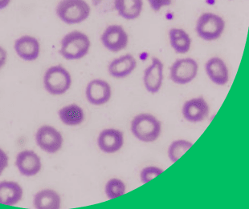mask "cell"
Masks as SVG:
<instances>
[{
    "instance_id": "6da1fadb",
    "label": "cell",
    "mask_w": 249,
    "mask_h": 209,
    "mask_svg": "<svg viewBox=\"0 0 249 209\" xmlns=\"http://www.w3.org/2000/svg\"><path fill=\"white\" fill-rule=\"evenodd\" d=\"M90 48L91 41L88 35L80 31H73L63 37L59 51L65 60H78L88 55Z\"/></svg>"
},
{
    "instance_id": "7a4b0ae2",
    "label": "cell",
    "mask_w": 249,
    "mask_h": 209,
    "mask_svg": "<svg viewBox=\"0 0 249 209\" xmlns=\"http://www.w3.org/2000/svg\"><path fill=\"white\" fill-rule=\"evenodd\" d=\"M130 130L134 137L142 142L153 143L160 138L161 124L152 114L141 113L133 118Z\"/></svg>"
},
{
    "instance_id": "3957f363",
    "label": "cell",
    "mask_w": 249,
    "mask_h": 209,
    "mask_svg": "<svg viewBox=\"0 0 249 209\" xmlns=\"http://www.w3.org/2000/svg\"><path fill=\"white\" fill-rule=\"evenodd\" d=\"M55 14L66 24H78L88 19L91 8L86 0H60Z\"/></svg>"
},
{
    "instance_id": "277c9868",
    "label": "cell",
    "mask_w": 249,
    "mask_h": 209,
    "mask_svg": "<svg viewBox=\"0 0 249 209\" xmlns=\"http://www.w3.org/2000/svg\"><path fill=\"white\" fill-rule=\"evenodd\" d=\"M43 83L48 93L52 96H61L70 89L71 76L65 67L55 65L45 71Z\"/></svg>"
},
{
    "instance_id": "5b68a950",
    "label": "cell",
    "mask_w": 249,
    "mask_h": 209,
    "mask_svg": "<svg viewBox=\"0 0 249 209\" xmlns=\"http://www.w3.org/2000/svg\"><path fill=\"white\" fill-rule=\"evenodd\" d=\"M225 27V21L219 15L213 12H205L196 21V34L205 41H214L223 35Z\"/></svg>"
},
{
    "instance_id": "8992f818",
    "label": "cell",
    "mask_w": 249,
    "mask_h": 209,
    "mask_svg": "<svg viewBox=\"0 0 249 209\" xmlns=\"http://www.w3.org/2000/svg\"><path fill=\"white\" fill-rule=\"evenodd\" d=\"M198 64L193 58H182L173 63L170 68V79L178 85L191 83L198 75Z\"/></svg>"
},
{
    "instance_id": "52a82bcc",
    "label": "cell",
    "mask_w": 249,
    "mask_h": 209,
    "mask_svg": "<svg viewBox=\"0 0 249 209\" xmlns=\"http://www.w3.org/2000/svg\"><path fill=\"white\" fill-rule=\"evenodd\" d=\"M37 146L49 154H55L62 148V134L54 127L44 125L37 130L35 136Z\"/></svg>"
},
{
    "instance_id": "ba28073f",
    "label": "cell",
    "mask_w": 249,
    "mask_h": 209,
    "mask_svg": "<svg viewBox=\"0 0 249 209\" xmlns=\"http://www.w3.org/2000/svg\"><path fill=\"white\" fill-rule=\"evenodd\" d=\"M101 42L108 51L119 52L128 46L129 35L123 26L112 24L108 26L102 32Z\"/></svg>"
},
{
    "instance_id": "9c48e42d",
    "label": "cell",
    "mask_w": 249,
    "mask_h": 209,
    "mask_svg": "<svg viewBox=\"0 0 249 209\" xmlns=\"http://www.w3.org/2000/svg\"><path fill=\"white\" fill-rule=\"evenodd\" d=\"M86 97L87 101L92 105H104L110 100L112 88L107 81L95 79L86 86Z\"/></svg>"
},
{
    "instance_id": "30bf717a",
    "label": "cell",
    "mask_w": 249,
    "mask_h": 209,
    "mask_svg": "<svg viewBox=\"0 0 249 209\" xmlns=\"http://www.w3.org/2000/svg\"><path fill=\"white\" fill-rule=\"evenodd\" d=\"M163 63L157 57H153L150 64L143 73V84L145 90L151 94H156L163 83Z\"/></svg>"
},
{
    "instance_id": "8fae6325",
    "label": "cell",
    "mask_w": 249,
    "mask_h": 209,
    "mask_svg": "<svg viewBox=\"0 0 249 209\" xmlns=\"http://www.w3.org/2000/svg\"><path fill=\"white\" fill-rule=\"evenodd\" d=\"M210 112L208 103L203 97H196L185 102L182 108V115L190 123L202 122L208 117Z\"/></svg>"
},
{
    "instance_id": "7c38bea8",
    "label": "cell",
    "mask_w": 249,
    "mask_h": 209,
    "mask_svg": "<svg viewBox=\"0 0 249 209\" xmlns=\"http://www.w3.org/2000/svg\"><path fill=\"white\" fill-rule=\"evenodd\" d=\"M124 134L119 129H106L97 137L99 149L107 154H113L122 149L124 145Z\"/></svg>"
},
{
    "instance_id": "4fadbf2b",
    "label": "cell",
    "mask_w": 249,
    "mask_h": 209,
    "mask_svg": "<svg viewBox=\"0 0 249 209\" xmlns=\"http://www.w3.org/2000/svg\"><path fill=\"white\" fill-rule=\"evenodd\" d=\"M16 166L22 176L32 177L41 171L42 162L34 151L24 150L17 154Z\"/></svg>"
},
{
    "instance_id": "5bb4252c",
    "label": "cell",
    "mask_w": 249,
    "mask_h": 209,
    "mask_svg": "<svg viewBox=\"0 0 249 209\" xmlns=\"http://www.w3.org/2000/svg\"><path fill=\"white\" fill-rule=\"evenodd\" d=\"M15 51L25 61H34L39 57L40 44L38 39L31 35H23L15 41Z\"/></svg>"
},
{
    "instance_id": "9a60e30c",
    "label": "cell",
    "mask_w": 249,
    "mask_h": 209,
    "mask_svg": "<svg viewBox=\"0 0 249 209\" xmlns=\"http://www.w3.org/2000/svg\"><path fill=\"white\" fill-rule=\"evenodd\" d=\"M207 76L213 83L218 86L226 85L229 81V70L226 63L219 57H212L206 62Z\"/></svg>"
},
{
    "instance_id": "2e32d148",
    "label": "cell",
    "mask_w": 249,
    "mask_h": 209,
    "mask_svg": "<svg viewBox=\"0 0 249 209\" xmlns=\"http://www.w3.org/2000/svg\"><path fill=\"white\" fill-rule=\"evenodd\" d=\"M137 60L131 54L122 55L112 60L108 66V72L115 79H124L136 69Z\"/></svg>"
},
{
    "instance_id": "e0dca14e",
    "label": "cell",
    "mask_w": 249,
    "mask_h": 209,
    "mask_svg": "<svg viewBox=\"0 0 249 209\" xmlns=\"http://www.w3.org/2000/svg\"><path fill=\"white\" fill-rule=\"evenodd\" d=\"M23 189L20 184L15 181L0 182V204L15 206L23 199Z\"/></svg>"
},
{
    "instance_id": "ac0fdd59",
    "label": "cell",
    "mask_w": 249,
    "mask_h": 209,
    "mask_svg": "<svg viewBox=\"0 0 249 209\" xmlns=\"http://www.w3.org/2000/svg\"><path fill=\"white\" fill-rule=\"evenodd\" d=\"M113 6L119 16L126 20H134L141 16L143 0H113Z\"/></svg>"
},
{
    "instance_id": "d6986e66",
    "label": "cell",
    "mask_w": 249,
    "mask_h": 209,
    "mask_svg": "<svg viewBox=\"0 0 249 209\" xmlns=\"http://www.w3.org/2000/svg\"><path fill=\"white\" fill-rule=\"evenodd\" d=\"M33 205L36 209H59L61 207V198L53 189H44L36 193Z\"/></svg>"
},
{
    "instance_id": "ffe728a7",
    "label": "cell",
    "mask_w": 249,
    "mask_h": 209,
    "mask_svg": "<svg viewBox=\"0 0 249 209\" xmlns=\"http://www.w3.org/2000/svg\"><path fill=\"white\" fill-rule=\"evenodd\" d=\"M168 35L171 47L176 53L183 55L190 51L192 48V38L186 31L182 28H171Z\"/></svg>"
},
{
    "instance_id": "44dd1931",
    "label": "cell",
    "mask_w": 249,
    "mask_h": 209,
    "mask_svg": "<svg viewBox=\"0 0 249 209\" xmlns=\"http://www.w3.org/2000/svg\"><path fill=\"white\" fill-rule=\"evenodd\" d=\"M60 121L67 126H78L85 120V112L78 104H71L60 108L58 112Z\"/></svg>"
},
{
    "instance_id": "7402d4cb",
    "label": "cell",
    "mask_w": 249,
    "mask_h": 209,
    "mask_svg": "<svg viewBox=\"0 0 249 209\" xmlns=\"http://www.w3.org/2000/svg\"><path fill=\"white\" fill-rule=\"evenodd\" d=\"M192 146L193 144L189 140H175L170 145L167 151V155L170 161L172 163H176Z\"/></svg>"
},
{
    "instance_id": "603a6c76",
    "label": "cell",
    "mask_w": 249,
    "mask_h": 209,
    "mask_svg": "<svg viewBox=\"0 0 249 209\" xmlns=\"http://www.w3.org/2000/svg\"><path fill=\"white\" fill-rule=\"evenodd\" d=\"M105 193L109 200H113L126 193V185L122 179L112 178L106 184Z\"/></svg>"
},
{
    "instance_id": "cb8c5ba5",
    "label": "cell",
    "mask_w": 249,
    "mask_h": 209,
    "mask_svg": "<svg viewBox=\"0 0 249 209\" xmlns=\"http://www.w3.org/2000/svg\"><path fill=\"white\" fill-rule=\"evenodd\" d=\"M163 173V169L156 167V166H149L143 168L140 173V179L142 184H146L151 181L152 179L159 177Z\"/></svg>"
},
{
    "instance_id": "d4e9b609",
    "label": "cell",
    "mask_w": 249,
    "mask_h": 209,
    "mask_svg": "<svg viewBox=\"0 0 249 209\" xmlns=\"http://www.w3.org/2000/svg\"><path fill=\"white\" fill-rule=\"evenodd\" d=\"M150 8L155 12H159L164 7L171 6L172 0H147Z\"/></svg>"
},
{
    "instance_id": "484cf974",
    "label": "cell",
    "mask_w": 249,
    "mask_h": 209,
    "mask_svg": "<svg viewBox=\"0 0 249 209\" xmlns=\"http://www.w3.org/2000/svg\"><path fill=\"white\" fill-rule=\"evenodd\" d=\"M9 159L7 153L0 147V176L6 170L8 166Z\"/></svg>"
},
{
    "instance_id": "4316f807",
    "label": "cell",
    "mask_w": 249,
    "mask_h": 209,
    "mask_svg": "<svg viewBox=\"0 0 249 209\" xmlns=\"http://www.w3.org/2000/svg\"><path fill=\"white\" fill-rule=\"evenodd\" d=\"M7 53L2 47L0 46V69L4 66L7 62Z\"/></svg>"
},
{
    "instance_id": "83f0119b",
    "label": "cell",
    "mask_w": 249,
    "mask_h": 209,
    "mask_svg": "<svg viewBox=\"0 0 249 209\" xmlns=\"http://www.w3.org/2000/svg\"><path fill=\"white\" fill-rule=\"evenodd\" d=\"M11 0H0V10L5 9L10 4Z\"/></svg>"
}]
</instances>
